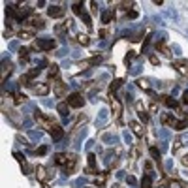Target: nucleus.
I'll use <instances>...</instances> for the list:
<instances>
[{
    "label": "nucleus",
    "instance_id": "23",
    "mask_svg": "<svg viewBox=\"0 0 188 188\" xmlns=\"http://www.w3.org/2000/svg\"><path fill=\"white\" fill-rule=\"evenodd\" d=\"M151 154H152V158H154V160H158V162H160V152L154 147H151Z\"/></svg>",
    "mask_w": 188,
    "mask_h": 188
},
{
    "label": "nucleus",
    "instance_id": "36",
    "mask_svg": "<svg viewBox=\"0 0 188 188\" xmlns=\"http://www.w3.org/2000/svg\"><path fill=\"white\" fill-rule=\"evenodd\" d=\"M45 152H47V147H40L38 149V154H45Z\"/></svg>",
    "mask_w": 188,
    "mask_h": 188
},
{
    "label": "nucleus",
    "instance_id": "10",
    "mask_svg": "<svg viewBox=\"0 0 188 188\" xmlns=\"http://www.w3.org/2000/svg\"><path fill=\"white\" fill-rule=\"evenodd\" d=\"M152 186V175L149 173V175H145L143 181H141V188H151Z\"/></svg>",
    "mask_w": 188,
    "mask_h": 188
},
{
    "label": "nucleus",
    "instance_id": "32",
    "mask_svg": "<svg viewBox=\"0 0 188 188\" xmlns=\"http://www.w3.org/2000/svg\"><path fill=\"white\" fill-rule=\"evenodd\" d=\"M79 41H81L83 45H87V43H88V38H87V36H79Z\"/></svg>",
    "mask_w": 188,
    "mask_h": 188
},
{
    "label": "nucleus",
    "instance_id": "24",
    "mask_svg": "<svg viewBox=\"0 0 188 188\" xmlns=\"http://www.w3.org/2000/svg\"><path fill=\"white\" fill-rule=\"evenodd\" d=\"M113 107H115V115H117V117H119V115H121V103L113 100Z\"/></svg>",
    "mask_w": 188,
    "mask_h": 188
},
{
    "label": "nucleus",
    "instance_id": "27",
    "mask_svg": "<svg viewBox=\"0 0 188 188\" xmlns=\"http://www.w3.org/2000/svg\"><path fill=\"white\" fill-rule=\"evenodd\" d=\"M139 119H141L143 122H147V121H149V115H147V113H145V111L141 109V111H139Z\"/></svg>",
    "mask_w": 188,
    "mask_h": 188
},
{
    "label": "nucleus",
    "instance_id": "16",
    "mask_svg": "<svg viewBox=\"0 0 188 188\" xmlns=\"http://www.w3.org/2000/svg\"><path fill=\"white\" fill-rule=\"evenodd\" d=\"M121 85H122V79H115L113 83H111V94H113V92H115V90L119 88Z\"/></svg>",
    "mask_w": 188,
    "mask_h": 188
},
{
    "label": "nucleus",
    "instance_id": "30",
    "mask_svg": "<svg viewBox=\"0 0 188 188\" xmlns=\"http://www.w3.org/2000/svg\"><path fill=\"white\" fill-rule=\"evenodd\" d=\"M26 98H25V96L23 94H15V103H23Z\"/></svg>",
    "mask_w": 188,
    "mask_h": 188
},
{
    "label": "nucleus",
    "instance_id": "38",
    "mask_svg": "<svg viewBox=\"0 0 188 188\" xmlns=\"http://www.w3.org/2000/svg\"><path fill=\"white\" fill-rule=\"evenodd\" d=\"M126 181H128V184H136V179H134V177H128Z\"/></svg>",
    "mask_w": 188,
    "mask_h": 188
},
{
    "label": "nucleus",
    "instance_id": "35",
    "mask_svg": "<svg viewBox=\"0 0 188 188\" xmlns=\"http://www.w3.org/2000/svg\"><path fill=\"white\" fill-rule=\"evenodd\" d=\"M151 62H152V64H154V66H158V64H160V60H158L156 57H151Z\"/></svg>",
    "mask_w": 188,
    "mask_h": 188
},
{
    "label": "nucleus",
    "instance_id": "34",
    "mask_svg": "<svg viewBox=\"0 0 188 188\" xmlns=\"http://www.w3.org/2000/svg\"><path fill=\"white\" fill-rule=\"evenodd\" d=\"M160 136H162V137H168V136H169V132L164 128V130H160Z\"/></svg>",
    "mask_w": 188,
    "mask_h": 188
},
{
    "label": "nucleus",
    "instance_id": "3",
    "mask_svg": "<svg viewBox=\"0 0 188 188\" xmlns=\"http://www.w3.org/2000/svg\"><path fill=\"white\" fill-rule=\"evenodd\" d=\"M55 40H40L36 47H40V49H43V51H49V49H55Z\"/></svg>",
    "mask_w": 188,
    "mask_h": 188
},
{
    "label": "nucleus",
    "instance_id": "18",
    "mask_svg": "<svg viewBox=\"0 0 188 188\" xmlns=\"http://www.w3.org/2000/svg\"><path fill=\"white\" fill-rule=\"evenodd\" d=\"M102 139H103V141H106L107 145H113V143H115V137L111 136V134H103V137H102Z\"/></svg>",
    "mask_w": 188,
    "mask_h": 188
},
{
    "label": "nucleus",
    "instance_id": "26",
    "mask_svg": "<svg viewBox=\"0 0 188 188\" xmlns=\"http://www.w3.org/2000/svg\"><path fill=\"white\" fill-rule=\"evenodd\" d=\"M43 173H45V169L41 168V166H38V168H36V175H38L40 179H43Z\"/></svg>",
    "mask_w": 188,
    "mask_h": 188
},
{
    "label": "nucleus",
    "instance_id": "37",
    "mask_svg": "<svg viewBox=\"0 0 188 188\" xmlns=\"http://www.w3.org/2000/svg\"><path fill=\"white\" fill-rule=\"evenodd\" d=\"M169 15H171L173 19H177V11H175V10H169Z\"/></svg>",
    "mask_w": 188,
    "mask_h": 188
},
{
    "label": "nucleus",
    "instance_id": "8",
    "mask_svg": "<svg viewBox=\"0 0 188 188\" xmlns=\"http://www.w3.org/2000/svg\"><path fill=\"white\" fill-rule=\"evenodd\" d=\"M55 92H57L58 96H64V92H66V85H64V83H60V81H57V83H55Z\"/></svg>",
    "mask_w": 188,
    "mask_h": 188
},
{
    "label": "nucleus",
    "instance_id": "12",
    "mask_svg": "<svg viewBox=\"0 0 188 188\" xmlns=\"http://www.w3.org/2000/svg\"><path fill=\"white\" fill-rule=\"evenodd\" d=\"M111 19H113V11H111V10H107V11L102 13V21H103V23H109Z\"/></svg>",
    "mask_w": 188,
    "mask_h": 188
},
{
    "label": "nucleus",
    "instance_id": "7",
    "mask_svg": "<svg viewBox=\"0 0 188 188\" xmlns=\"http://www.w3.org/2000/svg\"><path fill=\"white\" fill-rule=\"evenodd\" d=\"M55 162H57L58 166H66V164H68V154H64V152H58V154L55 156Z\"/></svg>",
    "mask_w": 188,
    "mask_h": 188
},
{
    "label": "nucleus",
    "instance_id": "17",
    "mask_svg": "<svg viewBox=\"0 0 188 188\" xmlns=\"http://www.w3.org/2000/svg\"><path fill=\"white\" fill-rule=\"evenodd\" d=\"M40 72H41V70H40V68H32V70H30V72H28V73H26V77H28V79H32V77H36V75H40Z\"/></svg>",
    "mask_w": 188,
    "mask_h": 188
},
{
    "label": "nucleus",
    "instance_id": "11",
    "mask_svg": "<svg viewBox=\"0 0 188 188\" xmlns=\"http://www.w3.org/2000/svg\"><path fill=\"white\" fill-rule=\"evenodd\" d=\"M57 111L62 115V117H68V102H64V103H58L57 106Z\"/></svg>",
    "mask_w": 188,
    "mask_h": 188
},
{
    "label": "nucleus",
    "instance_id": "44",
    "mask_svg": "<svg viewBox=\"0 0 188 188\" xmlns=\"http://www.w3.org/2000/svg\"><path fill=\"white\" fill-rule=\"evenodd\" d=\"M184 188H188V186H184Z\"/></svg>",
    "mask_w": 188,
    "mask_h": 188
},
{
    "label": "nucleus",
    "instance_id": "43",
    "mask_svg": "<svg viewBox=\"0 0 188 188\" xmlns=\"http://www.w3.org/2000/svg\"><path fill=\"white\" fill-rule=\"evenodd\" d=\"M184 102L188 103V92H184Z\"/></svg>",
    "mask_w": 188,
    "mask_h": 188
},
{
    "label": "nucleus",
    "instance_id": "9",
    "mask_svg": "<svg viewBox=\"0 0 188 188\" xmlns=\"http://www.w3.org/2000/svg\"><path fill=\"white\" fill-rule=\"evenodd\" d=\"M162 122L164 124H169V126H175V124H177L175 117H171V115H162Z\"/></svg>",
    "mask_w": 188,
    "mask_h": 188
},
{
    "label": "nucleus",
    "instance_id": "31",
    "mask_svg": "<svg viewBox=\"0 0 188 188\" xmlns=\"http://www.w3.org/2000/svg\"><path fill=\"white\" fill-rule=\"evenodd\" d=\"M81 19H83V21H85V23H87V25H90V17L87 15V13H85V11H83V15H81Z\"/></svg>",
    "mask_w": 188,
    "mask_h": 188
},
{
    "label": "nucleus",
    "instance_id": "39",
    "mask_svg": "<svg viewBox=\"0 0 188 188\" xmlns=\"http://www.w3.org/2000/svg\"><path fill=\"white\" fill-rule=\"evenodd\" d=\"M128 17H130V19H134V17H137V13H136V11H130V13H128Z\"/></svg>",
    "mask_w": 188,
    "mask_h": 188
},
{
    "label": "nucleus",
    "instance_id": "22",
    "mask_svg": "<svg viewBox=\"0 0 188 188\" xmlns=\"http://www.w3.org/2000/svg\"><path fill=\"white\" fill-rule=\"evenodd\" d=\"M100 62H102V58H100V57H92V58L88 60V64H90V66H96V64H100Z\"/></svg>",
    "mask_w": 188,
    "mask_h": 188
},
{
    "label": "nucleus",
    "instance_id": "25",
    "mask_svg": "<svg viewBox=\"0 0 188 188\" xmlns=\"http://www.w3.org/2000/svg\"><path fill=\"white\" fill-rule=\"evenodd\" d=\"M88 166H90V168H94V166H96V156L94 154H88Z\"/></svg>",
    "mask_w": 188,
    "mask_h": 188
},
{
    "label": "nucleus",
    "instance_id": "33",
    "mask_svg": "<svg viewBox=\"0 0 188 188\" xmlns=\"http://www.w3.org/2000/svg\"><path fill=\"white\" fill-rule=\"evenodd\" d=\"M137 85H139V87H141V88H147V81H143V79H139V81H137Z\"/></svg>",
    "mask_w": 188,
    "mask_h": 188
},
{
    "label": "nucleus",
    "instance_id": "6",
    "mask_svg": "<svg viewBox=\"0 0 188 188\" xmlns=\"http://www.w3.org/2000/svg\"><path fill=\"white\" fill-rule=\"evenodd\" d=\"M34 92H36L38 96H45L47 92H49V85H38V87H34Z\"/></svg>",
    "mask_w": 188,
    "mask_h": 188
},
{
    "label": "nucleus",
    "instance_id": "4",
    "mask_svg": "<svg viewBox=\"0 0 188 188\" xmlns=\"http://www.w3.org/2000/svg\"><path fill=\"white\" fill-rule=\"evenodd\" d=\"M47 13H49V17H62L64 15V8L62 6H51L47 10Z\"/></svg>",
    "mask_w": 188,
    "mask_h": 188
},
{
    "label": "nucleus",
    "instance_id": "1",
    "mask_svg": "<svg viewBox=\"0 0 188 188\" xmlns=\"http://www.w3.org/2000/svg\"><path fill=\"white\" fill-rule=\"evenodd\" d=\"M83 103H85V100H83L81 94L73 92V94L68 96V106H72V107H83Z\"/></svg>",
    "mask_w": 188,
    "mask_h": 188
},
{
    "label": "nucleus",
    "instance_id": "19",
    "mask_svg": "<svg viewBox=\"0 0 188 188\" xmlns=\"http://www.w3.org/2000/svg\"><path fill=\"white\" fill-rule=\"evenodd\" d=\"M81 8H83L81 2H75V4H73V11L77 13V15H83V10H81Z\"/></svg>",
    "mask_w": 188,
    "mask_h": 188
},
{
    "label": "nucleus",
    "instance_id": "40",
    "mask_svg": "<svg viewBox=\"0 0 188 188\" xmlns=\"http://www.w3.org/2000/svg\"><path fill=\"white\" fill-rule=\"evenodd\" d=\"M124 141H126V143H130V134H128V132L124 134Z\"/></svg>",
    "mask_w": 188,
    "mask_h": 188
},
{
    "label": "nucleus",
    "instance_id": "2",
    "mask_svg": "<svg viewBox=\"0 0 188 188\" xmlns=\"http://www.w3.org/2000/svg\"><path fill=\"white\" fill-rule=\"evenodd\" d=\"M49 134H51V137L55 139V141H58V139H62V136H64V130H62L58 124H53V126L49 128Z\"/></svg>",
    "mask_w": 188,
    "mask_h": 188
},
{
    "label": "nucleus",
    "instance_id": "41",
    "mask_svg": "<svg viewBox=\"0 0 188 188\" xmlns=\"http://www.w3.org/2000/svg\"><path fill=\"white\" fill-rule=\"evenodd\" d=\"M132 73H134V75H137V73H139V66H136L134 70H132Z\"/></svg>",
    "mask_w": 188,
    "mask_h": 188
},
{
    "label": "nucleus",
    "instance_id": "13",
    "mask_svg": "<svg viewBox=\"0 0 188 188\" xmlns=\"http://www.w3.org/2000/svg\"><path fill=\"white\" fill-rule=\"evenodd\" d=\"M162 98H164V102H166V106H168V107H177V102L173 98H169V96H162Z\"/></svg>",
    "mask_w": 188,
    "mask_h": 188
},
{
    "label": "nucleus",
    "instance_id": "5",
    "mask_svg": "<svg viewBox=\"0 0 188 188\" xmlns=\"http://www.w3.org/2000/svg\"><path fill=\"white\" fill-rule=\"evenodd\" d=\"M173 66H175V68L179 70V72H183V73H186V75H188V62H186V60H177Z\"/></svg>",
    "mask_w": 188,
    "mask_h": 188
},
{
    "label": "nucleus",
    "instance_id": "21",
    "mask_svg": "<svg viewBox=\"0 0 188 188\" xmlns=\"http://www.w3.org/2000/svg\"><path fill=\"white\" fill-rule=\"evenodd\" d=\"M188 126V121H183V122H177L175 124V130H184Z\"/></svg>",
    "mask_w": 188,
    "mask_h": 188
},
{
    "label": "nucleus",
    "instance_id": "29",
    "mask_svg": "<svg viewBox=\"0 0 188 188\" xmlns=\"http://www.w3.org/2000/svg\"><path fill=\"white\" fill-rule=\"evenodd\" d=\"M57 73H58V68H57V66H51V70H49V77H55Z\"/></svg>",
    "mask_w": 188,
    "mask_h": 188
},
{
    "label": "nucleus",
    "instance_id": "14",
    "mask_svg": "<svg viewBox=\"0 0 188 188\" xmlns=\"http://www.w3.org/2000/svg\"><path fill=\"white\" fill-rule=\"evenodd\" d=\"M132 128H134L136 136H143V128H141V124H139V122H132Z\"/></svg>",
    "mask_w": 188,
    "mask_h": 188
},
{
    "label": "nucleus",
    "instance_id": "42",
    "mask_svg": "<svg viewBox=\"0 0 188 188\" xmlns=\"http://www.w3.org/2000/svg\"><path fill=\"white\" fill-rule=\"evenodd\" d=\"M183 164H184V166H188V154H186V156L183 158Z\"/></svg>",
    "mask_w": 188,
    "mask_h": 188
},
{
    "label": "nucleus",
    "instance_id": "28",
    "mask_svg": "<svg viewBox=\"0 0 188 188\" xmlns=\"http://www.w3.org/2000/svg\"><path fill=\"white\" fill-rule=\"evenodd\" d=\"M106 119H107V109H102L100 111V122H103Z\"/></svg>",
    "mask_w": 188,
    "mask_h": 188
},
{
    "label": "nucleus",
    "instance_id": "20",
    "mask_svg": "<svg viewBox=\"0 0 188 188\" xmlns=\"http://www.w3.org/2000/svg\"><path fill=\"white\" fill-rule=\"evenodd\" d=\"M28 136H30L32 139H41V132H36V130H30V132H28Z\"/></svg>",
    "mask_w": 188,
    "mask_h": 188
},
{
    "label": "nucleus",
    "instance_id": "15",
    "mask_svg": "<svg viewBox=\"0 0 188 188\" xmlns=\"http://www.w3.org/2000/svg\"><path fill=\"white\" fill-rule=\"evenodd\" d=\"M32 36H34V34H32V30H25V32L21 30V34H19V38H21V40H30Z\"/></svg>",
    "mask_w": 188,
    "mask_h": 188
}]
</instances>
